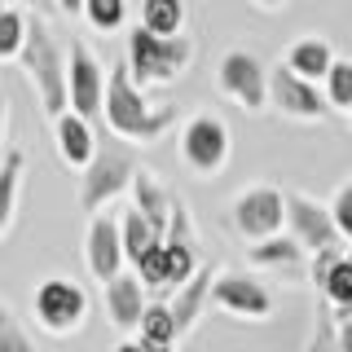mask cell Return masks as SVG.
Here are the masks:
<instances>
[{
	"mask_svg": "<svg viewBox=\"0 0 352 352\" xmlns=\"http://www.w3.org/2000/svg\"><path fill=\"white\" fill-rule=\"evenodd\" d=\"M348 256H352V247H348Z\"/></svg>",
	"mask_w": 352,
	"mask_h": 352,
	"instance_id": "cell-40",
	"label": "cell"
},
{
	"mask_svg": "<svg viewBox=\"0 0 352 352\" xmlns=\"http://www.w3.org/2000/svg\"><path fill=\"white\" fill-rule=\"evenodd\" d=\"M335 330H339V352H352V317L348 322H335Z\"/></svg>",
	"mask_w": 352,
	"mask_h": 352,
	"instance_id": "cell-32",
	"label": "cell"
},
{
	"mask_svg": "<svg viewBox=\"0 0 352 352\" xmlns=\"http://www.w3.org/2000/svg\"><path fill=\"white\" fill-rule=\"evenodd\" d=\"M115 352H146V348H141V339H124V344H115Z\"/></svg>",
	"mask_w": 352,
	"mask_h": 352,
	"instance_id": "cell-34",
	"label": "cell"
},
{
	"mask_svg": "<svg viewBox=\"0 0 352 352\" xmlns=\"http://www.w3.org/2000/svg\"><path fill=\"white\" fill-rule=\"evenodd\" d=\"M106 80H110V71L97 62V53L88 44H71L66 49V102H71L75 115H84V119L102 115Z\"/></svg>",
	"mask_w": 352,
	"mask_h": 352,
	"instance_id": "cell-10",
	"label": "cell"
},
{
	"mask_svg": "<svg viewBox=\"0 0 352 352\" xmlns=\"http://www.w3.org/2000/svg\"><path fill=\"white\" fill-rule=\"evenodd\" d=\"M0 352H36V339L9 308H0Z\"/></svg>",
	"mask_w": 352,
	"mask_h": 352,
	"instance_id": "cell-28",
	"label": "cell"
},
{
	"mask_svg": "<svg viewBox=\"0 0 352 352\" xmlns=\"http://www.w3.org/2000/svg\"><path fill=\"white\" fill-rule=\"evenodd\" d=\"M22 71H27L31 88H36V102L49 119H58L71 110L66 102V49L49 36L44 18H31L27 27V44H22Z\"/></svg>",
	"mask_w": 352,
	"mask_h": 352,
	"instance_id": "cell-2",
	"label": "cell"
},
{
	"mask_svg": "<svg viewBox=\"0 0 352 352\" xmlns=\"http://www.w3.org/2000/svg\"><path fill=\"white\" fill-rule=\"evenodd\" d=\"M269 106L278 110V115L295 119V124H322L326 110H330L322 88L313 80H300L286 62L269 66Z\"/></svg>",
	"mask_w": 352,
	"mask_h": 352,
	"instance_id": "cell-9",
	"label": "cell"
},
{
	"mask_svg": "<svg viewBox=\"0 0 352 352\" xmlns=\"http://www.w3.org/2000/svg\"><path fill=\"white\" fill-rule=\"evenodd\" d=\"M344 119H348V128H352V106H348V110H344Z\"/></svg>",
	"mask_w": 352,
	"mask_h": 352,
	"instance_id": "cell-38",
	"label": "cell"
},
{
	"mask_svg": "<svg viewBox=\"0 0 352 352\" xmlns=\"http://www.w3.org/2000/svg\"><path fill=\"white\" fill-rule=\"evenodd\" d=\"M286 234H291L308 256H317V251L326 247H339V229H335V216H330L326 203H317V198H308L300 190H286Z\"/></svg>",
	"mask_w": 352,
	"mask_h": 352,
	"instance_id": "cell-12",
	"label": "cell"
},
{
	"mask_svg": "<svg viewBox=\"0 0 352 352\" xmlns=\"http://www.w3.org/2000/svg\"><path fill=\"white\" fill-rule=\"evenodd\" d=\"M84 260H88V273H93L97 282H115L119 273H124V234H119V216H106L97 212L88 220V234H84Z\"/></svg>",
	"mask_w": 352,
	"mask_h": 352,
	"instance_id": "cell-13",
	"label": "cell"
},
{
	"mask_svg": "<svg viewBox=\"0 0 352 352\" xmlns=\"http://www.w3.org/2000/svg\"><path fill=\"white\" fill-rule=\"evenodd\" d=\"M0 9H9V0H0Z\"/></svg>",
	"mask_w": 352,
	"mask_h": 352,
	"instance_id": "cell-39",
	"label": "cell"
},
{
	"mask_svg": "<svg viewBox=\"0 0 352 352\" xmlns=\"http://www.w3.org/2000/svg\"><path fill=\"white\" fill-rule=\"evenodd\" d=\"M185 0H141V27L154 36H185Z\"/></svg>",
	"mask_w": 352,
	"mask_h": 352,
	"instance_id": "cell-21",
	"label": "cell"
},
{
	"mask_svg": "<svg viewBox=\"0 0 352 352\" xmlns=\"http://www.w3.org/2000/svg\"><path fill=\"white\" fill-rule=\"evenodd\" d=\"M5 124H9V102H5V93H0V137H5Z\"/></svg>",
	"mask_w": 352,
	"mask_h": 352,
	"instance_id": "cell-35",
	"label": "cell"
},
{
	"mask_svg": "<svg viewBox=\"0 0 352 352\" xmlns=\"http://www.w3.org/2000/svg\"><path fill=\"white\" fill-rule=\"evenodd\" d=\"M146 352H176V344H141Z\"/></svg>",
	"mask_w": 352,
	"mask_h": 352,
	"instance_id": "cell-37",
	"label": "cell"
},
{
	"mask_svg": "<svg viewBox=\"0 0 352 352\" xmlns=\"http://www.w3.org/2000/svg\"><path fill=\"white\" fill-rule=\"evenodd\" d=\"M322 93H326L330 110H348L352 106V62L335 58V66H330L326 80H322Z\"/></svg>",
	"mask_w": 352,
	"mask_h": 352,
	"instance_id": "cell-27",
	"label": "cell"
},
{
	"mask_svg": "<svg viewBox=\"0 0 352 352\" xmlns=\"http://www.w3.org/2000/svg\"><path fill=\"white\" fill-rule=\"evenodd\" d=\"M124 18H128V0H84V22L93 31H102V36L119 31Z\"/></svg>",
	"mask_w": 352,
	"mask_h": 352,
	"instance_id": "cell-25",
	"label": "cell"
},
{
	"mask_svg": "<svg viewBox=\"0 0 352 352\" xmlns=\"http://www.w3.org/2000/svg\"><path fill=\"white\" fill-rule=\"evenodd\" d=\"M172 203H176V198L168 194V185L159 181V172H150V168H137V176H132V207H137V212L146 216L150 225L159 229V234H168Z\"/></svg>",
	"mask_w": 352,
	"mask_h": 352,
	"instance_id": "cell-17",
	"label": "cell"
},
{
	"mask_svg": "<svg viewBox=\"0 0 352 352\" xmlns=\"http://www.w3.org/2000/svg\"><path fill=\"white\" fill-rule=\"evenodd\" d=\"M194 62V40L190 36H154L137 22L128 31V75L137 80L141 88H154V84H172L176 75H185Z\"/></svg>",
	"mask_w": 352,
	"mask_h": 352,
	"instance_id": "cell-3",
	"label": "cell"
},
{
	"mask_svg": "<svg viewBox=\"0 0 352 352\" xmlns=\"http://www.w3.org/2000/svg\"><path fill=\"white\" fill-rule=\"evenodd\" d=\"M102 119H106L110 137L128 141V146H150L176 124V106H150L146 88L128 75V66H115L106 80Z\"/></svg>",
	"mask_w": 352,
	"mask_h": 352,
	"instance_id": "cell-1",
	"label": "cell"
},
{
	"mask_svg": "<svg viewBox=\"0 0 352 352\" xmlns=\"http://www.w3.org/2000/svg\"><path fill=\"white\" fill-rule=\"evenodd\" d=\"M304 352H339V330H335V313L326 300H317L313 308V330H308Z\"/></svg>",
	"mask_w": 352,
	"mask_h": 352,
	"instance_id": "cell-26",
	"label": "cell"
},
{
	"mask_svg": "<svg viewBox=\"0 0 352 352\" xmlns=\"http://www.w3.org/2000/svg\"><path fill=\"white\" fill-rule=\"evenodd\" d=\"M53 141H58V159L71 172H84L88 163H93V154L102 150L97 146V132H93V119L75 115V110H66V115L53 119Z\"/></svg>",
	"mask_w": 352,
	"mask_h": 352,
	"instance_id": "cell-15",
	"label": "cell"
},
{
	"mask_svg": "<svg viewBox=\"0 0 352 352\" xmlns=\"http://www.w3.org/2000/svg\"><path fill=\"white\" fill-rule=\"evenodd\" d=\"M119 234H124V256H128V264H137V260L154 247V242L163 238L159 229H154L150 220L137 212V207H128V212L119 216Z\"/></svg>",
	"mask_w": 352,
	"mask_h": 352,
	"instance_id": "cell-22",
	"label": "cell"
},
{
	"mask_svg": "<svg viewBox=\"0 0 352 352\" xmlns=\"http://www.w3.org/2000/svg\"><path fill=\"white\" fill-rule=\"evenodd\" d=\"M212 282H216V269H212V264H203V269H198L194 278L181 286V291L168 295L172 317H176V330H181V335H190V330L198 326V317L207 313V304H212Z\"/></svg>",
	"mask_w": 352,
	"mask_h": 352,
	"instance_id": "cell-16",
	"label": "cell"
},
{
	"mask_svg": "<svg viewBox=\"0 0 352 352\" xmlns=\"http://www.w3.org/2000/svg\"><path fill=\"white\" fill-rule=\"evenodd\" d=\"M58 14H84V0H58Z\"/></svg>",
	"mask_w": 352,
	"mask_h": 352,
	"instance_id": "cell-33",
	"label": "cell"
},
{
	"mask_svg": "<svg viewBox=\"0 0 352 352\" xmlns=\"http://www.w3.org/2000/svg\"><path fill=\"white\" fill-rule=\"evenodd\" d=\"M22 9H31L36 18H49V14H58V0H22Z\"/></svg>",
	"mask_w": 352,
	"mask_h": 352,
	"instance_id": "cell-31",
	"label": "cell"
},
{
	"mask_svg": "<svg viewBox=\"0 0 352 352\" xmlns=\"http://www.w3.org/2000/svg\"><path fill=\"white\" fill-rule=\"evenodd\" d=\"M137 339H141V344H176V339H181L168 300H150L146 317H141V326H137Z\"/></svg>",
	"mask_w": 352,
	"mask_h": 352,
	"instance_id": "cell-23",
	"label": "cell"
},
{
	"mask_svg": "<svg viewBox=\"0 0 352 352\" xmlns=\"http://www.w3.org/2000/svg\"><path fill=\"white\" fill-rule=\"evenodd\" d=\"M137 150L128 146V141H115V146L97 150L93 163L80 172V212L97 216L106 212L110 203H115L124 190H132V176H137Z\"/></svg>",
	"mask_w": 352,
	"mask_h": 352,
	"instance_id": "cell-5",
	"label": "cell"
},
{
	"mask_svg": "<svg viewBox=\"0 0 352 352\" xmlns=\"http://www.w3.org/2000/svg\"><path fill=\"white\" fill-rule=\"evenodd\" d=\"M251 5H256V9H269V14H273V9H282L286 0H251Z\"/></svg>",
	"mask_w": 352,
	"mask_h": 352,
	"instance_id": "cell-36",
	"label": "cell"
},
{
	"mask_svg": "<svg viewBox=\"0 0 352 352\" xmlns=\"http://www.w3.org/2000/svg\"><path fill=\"white\" fill-rule=\"evenodd\" d=\"M212 308L238 317V322H269L273 317V291L256 273H216Z\"/></svg>",
	"mask_w": 352,
	"mask_h": 352,
	"instance_id": "cell-11",
	"label": "cell"
},
{
	"mask_svg": "<svg viewBox=\"0 0 352 352\" xmlns=\"http://www.w3.org/2000/svg\"><path fill=\"white\" fill-rule=\"evenodd\" d=\"M286 66H291L300 80H326V71L335 66V44H330L326 36H300L291 40V49H286Z\"/></svg>",
	"mask_w": 352,
	"mask_h": 352,
	"instance_id": "cell-18",
	"label": "cell"
},
{
	"mask_svg": "<svg viewBox=\"0 0 352 352\" xmlns=\"http://www.w3.org/2000/svg\"><path fill=\"white\" fill-rule=\"evenodd\" d=\"M31 317L44 335L66 339L88 322V291L71 278H44L31 291Z\"/></svg>",
	"mask_w": 352,
	"mask_h": 352,
	"instance_id": "cell-6",
	"label": "cell"
},
{
	"mask_svg": "<svg viewBox=\"0 0 352 352\" xmlns=\"http://www.w3.org/2000/svg\"><path fill=\"white\" fill-rule=\"evenodd\" d=\"M102 304H106L110 326L124 330V335H132V330L141 326V317H146V308H150V291L141 286L137 273H119L115 282L102 286Z\"/></svg>",
	"mask_w": 352,
	"mask_h": 352,
	"instance_id": "cell-14",
	"label": "cell"
},
{
	"mask_svg": "<svg viewBox=\"0 0 352 352\" xmlns=\"http://www.w3.org/2000/svg\"><path fill=\"white\" fill-rule=\"evenodd\" d=\"M22 176H27V150H5V159H0V238L9 234V225L18 216Z\"/></svg>",
	"mask_w": 352,
	"mask_h": 352,
	"instance_id": "cell-19",
	"label": "cell"
},
{
	"mask_svg": "<svg viewBox=\"0 0 352 352\" xmlns=\"http://www.w3.org/2000/svg\"><path fill=\"white\" fill-rule=\"evenodd\" d=\"M339 260H344V247H326V251H317V256H308V282H313V291L326 282V273L335 269Z\"/></svg>",
	"mask_w": 352,
	"mask_h": 352,
	"instance_id": "cell-30",
	"label": "cell"
},
{
	"mask_svg": "<svg viewBox=\"0 0 352 352\" xmlns=\"http://www.w3.org/2000/svg\"><path fill=\"white\" fill-rule=\"evenodd\" d=\"M0 308H5V304H0Z\"/></svg>",
	"mask_w": 352,
	"mask_h": 352,
	"instance_id": "cell-41",
	"label": "cell"
},
{
	"mask_svg": "<svg viewBox=\"0 0 352 352\" xmlns=\"http://www.w3.org/2000/svg\"><path fill=\"white\" fill-rule=\"evenodd\" d=\"M176 154H181V168H190L194 176H220L229 168V154H234V132L212 110H194L181 124Z\"/></svg>",
	"mask_w": 352,
	"mask_h": 352,
	"instance_id": "cell-4",
	"label": "cell"
},
{
	"mask_svg": "<svg viewBox=\"0 0 352 352\" xmlns=\"http://www.w3.org/2000/svg\"><path fill=\"white\" fill-rule=\"evenodd\" d=\"M27 27H31V18L22 14V9H0V62H18L22 58Z\"/></svg>",
	"mask_w": 352,
	"mask_h": 352,
	"instance_id": "cell-24",
	"label": "cell"
},
{
	"mask_svg": "<svg viewBox=\"0 0 352 352\" xmlns=\"http://www.w3.org/2000/svg\"><path fill=\"white\" fill-rule=\"evenodd\" d=\"M304 256H308V251H304L291 234H273V238L251 242V247H247L251 269H278V273H286V269H295Z\"/></svg>",
	"mask_w": 352,
	"mask_h": 352,
	"instance_id": "cell-20",
	"label": "cell"
},
{
	"mask_svg": "<svg viewBox=\"0 0 352 352\" xmlns=\"http://www.w3.org/2000/svg\"><path fill=\"white\" fill-rule=\"evenodd\" d=\"M330 216H335L339 238L352 242V176H348V181L335 190V198H330Z\"/></svg>",
	"mask_w": 352,
	"mask_h": 352,
	"instance_id": "cell-29",
	"label": "cell"
},
{
	"mask_svg": "<svg viewBox=\"0 0 352 352\" xmlns=\"http://www.w3.org/2000/svg\"><path fill=\"white\" fill-rule=\"evenodd\" d=\"M229 225H234V234L247 242H264L273 234H286V194L278 185L260 181V185H247L234 207H229Z\"/></svg>",
	"mask_w": 352,
	"mask_h": 352,
	"instance_id": "cell-7",
	"label": "cell"
},
{
	"mask_svg": "<svg viewBox=\"0 0 352 352\" xmlns=\"http://www.w3.org/2000/svg\"><path fill=\"white\" fill-rule=\"evenodd\" d=\"M216 88L234 106L247 110V115H260V110L269 106V66H264L256 53L234 49V53H225L220 66H216Z\"/></svg>",
	"mask_w": 352,
	"mask_h": 352,
	"instance_id": "cell-8",
	"label": "cell"
}]
</instances>
